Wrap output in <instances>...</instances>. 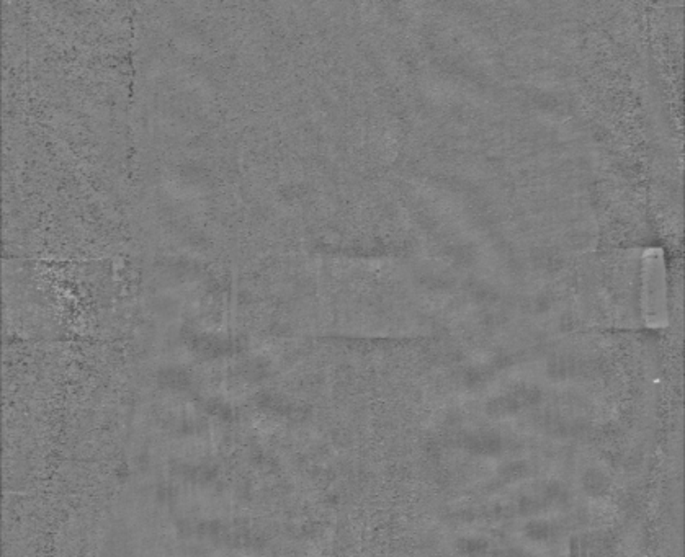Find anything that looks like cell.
I'll return each mask as SVG.
<instances>
[{
	"instance_id": "cell-1",
	"label": "cell",
	"mask_w": 685,
	"mask_h": 557,
	"mask_svg": "<svg viewBox=\"0 0 685 557\" xmlns=\"http://www.w3.org/2000/svg\"><path fill=\"white\" fill-rule=\"evenodd\" d=\"M645 288H643V306L646 307L648 316H666V278H664V263L659 251L648 253L645 262Z\"/></svg>"
},
{
	"instance_id": "cell-2",
	"label": "cell",
	"mask_w": 685,
	"mask_h": 557,
	"mask_svg": "<svg viewBox=\"0 0 685 557\" xmlns=\"http://www.w3.org/2000/svg\"><path fill=\"white\" fill-rule=\"evenodd\" d=\"M206 412L223 421L234 420V409L229 404L221 402V400H211V402H208Z\"/></svg>"
}]
</instances>
